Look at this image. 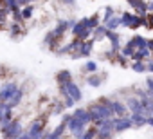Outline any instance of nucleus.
Masks as SVG:
<instances>
[{"instance_id":"obj_24","label":"nucleus","mask_w":153,"mask_h":139,"mask_svg":"<svg viewBox=\"0 0 153 139\" xmlns=\"http://www.w3.org/2000/svg\"><path fill=\"white\" fill-rule=\"evenodd\" d=\"M96 135H97V128H90V130H85V134L79 139H94Z\"/></svg>"},{"instance_id":"obj_12","label":"nucleus","mask_w":153,"mask_h":139,"mask_svg":"<svg viewBox=\"0 0 153 139\" xmlns=\"http://www.w3.org/2000/svg\"><path fill=\"white\" fill-rule=\"evenodd\" d=\"M74 117H78L79 121H83L85 125H88L90 121H92V116H90V110H85V108H78V110H74V114H72Z\"/></svg>"},{"instance_id":"obj_34","label":"nucleus","mask_w":153,"mask_h":139,"mask_svg":"<svg viewBox=\"0 0 153 139\" xmlns=\"http://www.w3.org/2000/svg\"><path fill=\"white\" fill-rule=\"evenodd\" d=\"M6 110H7V105H6L2 99H0V117L4 116V112H6Z\"/></svg>"},{"instance_id":"obj_16","label":"nucleus","mask_w":153,"mask_h":139,"mask_svg":"<svg viewBox=\"0 0 153 139\" xmlns=\"http://www.w3.org/2000/svg\"><path fill=\"white\" fill-rule=\"evenodd\" d=\"M56 80H58V83H59V85H67L68 81H72V78H70V72H68V71H59V72L56 74Z\"/></svg>"},{"instance_id":"obj_4","label":"nucleus","mask_w":153,"mask_h":139,"mask_svg":"<svg viewBox=\"0 0 153 139\" xmlns=\"http://www.w3.org/2000/svg\"><path fill=\"white\" fill-rule=\"evenodd\" d=\"M67 128L74 134V137H76V139H79V137L85 134V123H83V121H79L78 117H74V116H70V117H68Z\"/></svg>"},{"instance_id":"obj_9","label":"nucleus","mask_w":153,"mask_h":139,"mask_svg":"<svg viewBox=\"0 0 153 139\" xmlns=\"http://www.w3.org/2000/svg\"><path fill=\"white\" fill-rule=\"evenodd\" d=\"M131 125H133V121L128 119V117H124V116L114 119V128H115V132H124V130H128Z\"/></svg>"},{"instance_id":"obj_32","label":"nucleus","mask_w":153,"mask_h":139,"mask_svg":"<svg viewBox=\"0 0 153 139\" xmlns=\"http://www.w3.org/2000/svg\"><path fill=\"white\" fill-rule=\"evenodd\" d=\"M146 85H148V90H149V96L153 98V78H148V80H146Z\"/></svg>"},{"instance_id":"obj_2","label":"nucleus","mask_w":153,"mask_h":139,"mask_svg":"<svg viewBox=\"0 0 153 139\" xmlns=\"http://www.w3.org/2000/svg\"><path fill=\"white\" fill-rule=\"evenodd\" d=\"M114 132H115L114 117H108V119H103V121L97 123V135H99V139H110Z\"/></svg>"},{"instance_id":"obj_36","label":"nucleus","mask_w":153,"mask_h":139,"mask_svg":"<svg viewBox=\"0 0 153 139\" xmlns=\"http://www.w3.org/2000/svg\"><path fill=\"white\" fill-rule=\"evenodd\" d=\"M45 139H65V137H61V135H54V134H47Z\"/></svg>"},{"instance_id":"obj_20","label":"nucleus","mask_w":153,"mask_h":139,"mask_svg":"<svg viewBox=\"0 0 153 139\" xmlns=\"http://www.w3.org/2000/svg\"><path fill=\"white\" fill-rule=\"evenodd\" d=\"M131 69H133L135 72H144V71H148V65H144L142 60H135L133 65H131Z\"/></svg>"},{"instance_id":"obj_18","label":"nucleus","mask_w":153,"mask_h":139,"mask_svg":"<svg viewBox=\"0 0 153 139\" xmlns=\"http://www.w3.org/2000/svg\"><path fill=\"white\" fill-rule=\"evenodd\" d=\"M105 25L108 27V31H115L119 25H123V22H121V18H119V16H112V18H110Z\"/></svg>"},{"instance_id":"obj_37","label":"nucleus","mask_w":153,"mask_h":139,"mask_svg":"<svg viewBox=\"0 0 153 139\" xmlns=\"http://www.w3.org/2000/svg\"><path fill=\"white\" fill-rule=\"evenodd\" d=\"M148 18H149V29H153V13H149Z\"/></svg>"},{"instance_id":"obj_33","label":"nucleus","mask_w":153,"mask_h":139,"mask_svg":"<svg viewBox=\"0 0 153 139\" xmlns=\"http://www.w3.org/2000/svg\"><path fill=\"white\" fill-rule=\"evenodd\" d=\"M20 33V27H18V24H13L11 25V36H16Z\"/></svg>"},{"instance_id":"obj_40","label":"nucleus","mask_w":153,"mask_h":139,"mask_svg":"<svg viewBox=\"0 0 153 139\" xmlns=\"http://www.w3.org/2000/svg\"><path fill=\"white\" fill-rule=\"evenodd\" d=\"M148 71H149V72H153V61H149V63H148Z\"/></svg>"},{"instance_id":"obj_3","label":"nucleus","mask_w":153,"mask_h":139,"mask_svg":"<svg viewBox=\"0 0 153 139\" xmlns=\"http://www.w3.org/2000/svg\"><path fill=\"white\" fill-rule=\"evenodd\" d=\"M2 132H4L6 139H18L22 135V125H20V121H11L7 125H2Z\"/></svg>"},{"instance_id":"obj_28","label":"nucleus","mask_w":153,"mask_h":139,"mask_svg":"<svg viewBox=\"0 0 153 139\" xmlns=\"http://www.w3.org/2000/svg\"><path fill=\"white\" fill-rule=\"evenodd\" d=\"M85 69H87L88 72H96V71H97V63H96V61H88V63L85 65Z\"/></svg>"},{"instance_id":"obj_22","label":"nucleus","mask_w":153,"mask_h":139,"mask_svg":"<svg viewBox=\"0 0 153 139\" xmlns=\"http://www.w3.org/2000/svg\"><path fill=\"white\" fill-rule=\"evenodd\" d=\"M99 24H101V22H99V16H97V15H94V16L87 18V25H88V29H96Z\"/></svg>"},{"instance_id":"obj_21","label":"nucleus","mask_w":153,"mask_h":139,"mask_svg":"<svg viewBox=\"0 0 153 139\" xmlns=\"http://www.w3.org/2000/svg\"><path fill=\"white\" fill-rule=\"evenodd\" d=\"M131 121H133V125H137V126H142V125L148 123V119L144 117V114H133Z\"/></svg>"},{"instance_id":"obj_19","label":"nucleus","mask_w":153,"mask_h":139,"mask_svg":"<svg viewBox=\"0 0 153 139\" xmlns=\"http://www.w3.org/2000/svg\"><path fill=\"white\" fill-rule=\"evenodd\" d=\"M112 108H114V114H117L119 117H123L126 114V107L123 103H119V101H112Z\"/></svg>"},{"instance_id":"obj_27","label":"nucleus","mask_w":153,"mask_h":139,"mask_svg":"<svg viewBox=\"0 0 153 139\" xmlns=\"http://www.w3.org/2000/svg\"><path fill=\"white\" fill-rule=\"evenodd\" d=\"M22 16H24V20H25V18H31V16H33V6H27V7H24V11H22Z\"/></svg>"},{"instance_id":"obj_25","label":"nucleus","mask_w":153,"mask_h":139,"mask_svg":"<svg viewBox=\"0 0 153 139\" xmlns=\"http://www.w3.org/2000/svg\"><path fill=\"white\" fill-rule=\"evenodd\" d=\"M112 16H114V7H106V9H105V16H103V20H101V24H106Z\"/></svg>"},{"instance_id":"obj_6","label":"nucleus","mask_w":153,"mask_h":139,"mask_svg":"<svg viewBox=\"0 0 153 139\" xmlns=\"http://www.w3.org/2000/svg\"><path fill=\"white\" fill-rule=\"evenodd\" d=\"M121 22H123L124 27H131V29H137L139 25H142L140 16H139V15H131V13H123Z\"/></svg>"},{"instance_id":"obj_15","label":"nucleus","mask_w":153,"mask_h":139,"mask_svg":"<svg viewBox=\"0 0 153 139\" xmlns=\"http://www.w3.org/2000/svg\"><path fill=\"white\" fill-rule=\"evenodd\" d=\"M85 29H88V25H87V18H83V20H79L78 24H74V25H72V31H74L76 36H79Z\"/></svg>"},{"instance_id":"obj_13","label":"nucleus","mask_w":153,"mask_h":139,"mask_svg":"<svg viewBox=\"0 0 153 139\" xmlns=\"http://www.w3.org/2000/svg\"><path fill=\"white\" fill-rule=\"evenodd\" d=\"M106 34H108V27L106 25H97L96 29H92V36H94V40L97 42V40H103V38H106Z\"/></svg>"},{"instance_id":"obj_35","label":"nucleus","mask_w":153,"mask_h":139,"mask_svg":"<svg viewBox=\"0 0 153 139\" xmlns=\"http://www.w3.org/2000/svg\"><path fill=\"white\" fill-rule=\"evenodd\" d=\"M18 2V6L22 7V6H27V4H31V2H34V0H16Z\"/></svg>"},{"instance_id":"obj_1","label":"nucleus","mask_w":153,"mask_h":139,"mask_svg":"<svg viewBox=\"0 0 153 139\" xmlns=\"http://www.w3.org/2000/svg\"><path fill=\"white\" fill-rule=\"evenodd\" d=\"M88 110H90L92 121H96V123H99V121H103V119H108V117H112V116H114L112 101H108V99H103V101H99V103L92 105Z\"/></svg>"},{"instance_id":"obj_30","label":"nucleus","mask_w":153,"mask_h":139,"mask_svg":"<svg viewBox=\"0 0 153 139\" xmlns=\"http://www.w3.org/2000/svg\"><path fill=\"white\" fill-rule=\"evenodd\" d=\"M7 13H11V11H9L7 7H2V9H0V24H4V20H6Z\"/></svg>"},{"instance_id":"obj_38","label":"nucleus","mask_w":153,"mask_h":139,"mask_svg":"<svg viewBox=\"0 0 153 139\" xmlns=\"http://www.w3.org/2000/svg\"><path fill=\"white\" fill-rule=\"evenodd\" d=\"M61 2H63V4H67V6H72L76 0H61Z\"/></svg>"},{"instance_id":"obj_26","label":"nucleus","mask_w":153,"mask_h":139,"mask_svg":"<svg viewBox=\"0 0 153 139\" xmlns=\"http://www.w3.org/2000/svg\"><path fill=\"white\" fill-rule=\"evenodd\" d=\"M87 83H88L90 87H99V85H101V78H97V76H88Z\"/></svg>"},{"instance_id":"obj_5","label":"nucleus","mask_w":153,"mask_h":139,"mask_svg":"<svg viewBox=\"0 0 153 139\" xmlns=\"http://www.w3.org/2000/svg\"><path fill=\"white\" fill-rule=\"evenodd\" d=\"M61 94H68L74 101H79L83 96H81V89L76 85L74 81H68L67 85H61Z\"/></svg>"},{"instance_id":"obj_41","label":"nucleus","mask_w":153,"mask_h":139,"mask_svg":"<svg viewBox=\"0 0 153 139\" xmlns=\"http://www.w3.org/2000/svg\"><path fill=\"white\" fill-rule=\"evenodd\" d=\"M148 49H149V51H153V40H149V42H148Z\"/></svg>"},{"instance_id":"obj_29","label":"nucleus","mask_w":153,"mask_h":139,"mask_svg":"<svg viewBox=\"0 0 153 139\" xmlns=\"http://www.w3.org/2000/svg\"><path fill=\"white\" fill-rule=\"evenodd\" d=\"M133 52H135V49H133V47H131L130 43H126V47L123 49V56H131Z\"/></svg>"},{"instance_id":"obj_17","label":"nucleus","mask_w":153,"mask_h":139,"mask_svg":"<svg viewBox=\"0 0 153 139\" xmlns=\"http://www.w3.org/2000/svg\"><path fill=\"white\" fill-rule=\"evenodd\" d=\"M22 96H24V92H22V90L18 89V90L15 92V96H13V98H11V99H9L7 103H6V105H7V108H13V107H16V105L20 103V99H22Z\"/></svg>"},{"instance_id":"obj_42","label":"nucleus","mask_w":153,"mask_h":139,"mask_svg":"<svg viewBox=\"0 0 153 139\" xmlns=\"http://www.w3.org/2000/svg\"><path fill=\"white\" fill-rule=\"evenodd\" d=\"M148 125H151V126H153V117H149V119H148Z\"/></svg>"},{"instance_id":"obj_23","label":"nucleus","mask_w":153,"mask_h":139,"mask_svg":"<svg viewBox=\"0 0 153 139\" xmlns=\"http://www.w3.org/2000/svg\"><path fill=\"white\" fill-rule=\"evenodd\" d=\"M70 24H72V22H68V20H61V22L58 24V27H56V31H58L59 34H63V33H65V31H67V29L70 27Z\"/></svg>"},{"instance_id":"obj_31","label":"nucleus","mask_w":153,"mask_h":139,"mask_svg":"<svg viewBox=\"0 0 153 139\" xmlns=\"http://www.w3.org/2000/svg\"><path fill=\"white\" fill-rule=\"evenodd\" d=\"M90 36H92V29H85L78 38H79V40H87V38H90Z\"/></svg>"},{"instance_id":"obj_39","label":"nucleus","mask_w":153,"mask_h":139,"mask_svg":"<svg viewBox=\"0 0 153 139\" xmlns=\"http://www.w3.org/2000/svg\"><path fill=\"white\" fill-rule=\"evenodd\" d=\"M148 11H149V13H153V0H151L149 4H148Z\"/></svg>"},{"instance_id":"obj_8","label":"nucleus","mask_w":153,"mask_h":139,"mask_svg":"<svg viewBox=\"0 0 153 139\" xmlns=\"http://www.w3.org/2000/svg\"><path fill=\"white\" fill-rule=\"evenodd\" d=\"M128 108H130L133 114H144V112H146V107H144L142 99H137V98H130V99H128Z\"/></svg>"},{"instance_id":"obj_10","label":"nucleus","mask_w":153,"mask_h":139,"mask_svg":"<svg viewBox=\"0 0 153 139\" xmlns=\"http://www.w3.org/2000/svg\"><path fill=\"white\" fill-rule=\"evenodd\" d=\"M126 2L139 13V16H144V15L149 13V11H148V4L144 2V0H126Z\"/></svg>"},{"instance_id":"obj_7","label":"nucleus","mask_w":153,"mask_h":139,"mask_svg":"<svg viewBox=\"0 0 153 139\" xmlns=\"http://www.w3.org/2000/svg\"><path fill=\"white\" fill-rule=\"evenodd\" d=\"M18 90V85L15 83V81H11V83H7V85H4L2 89H0V99H2L4 103H7L13 96H15V92Z\"/></svg>"},{"instance_id":"obj_11","label":"nucleus","mask_w":153,"mask_h":139,"mask_svg":"<svg viewBox=\"0 0 153 139\" xmlns=\"http://www.w3.org/2000/svg\"><path fill=\"white\" fill-rule=\"evenodd\" d=\"M92 49H94V40H83L81 42V47H79V54H74V58H79V56H90V52H92Z\"/></svg>"},{"instance_id":"obj_14","label":"nucleus","mask_w":153,"mask_h":139,"mask_svg":"<svg viewBox=\"0 0 153 139\" xmlns=\"http://www.w3.org/2000/svg\"><path fill=\"white\" fill-rule=\"evenodd\" d=\"M128 43H130L135 51H137V49H144V47H148V42L144 40V36H133Z\"/></svg>"}]
</instances>
